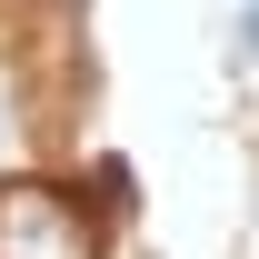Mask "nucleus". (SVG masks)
Here are the masks:
<instances>
[{
  "instance_id": "3",
  "label": "nucleus",
  "mask_w": 259,
  "mask_h": 259,
  "mask_svg": "<svg viewBox=\"0 0 259 259\" xmlns=\"http://www.w3.org/2000/svg\"><path fill=\"white\" fill-rule=\"evenodd\" d=\"M0 150H10V90H0Z\"/></svg>"
},
{
  "instance_id": "1",
  "label": "nucleus",
  "mask_w": 259,
  "mask_h": 259,
  "mask_svg": "<svg viewBox=\"0 0 259 259\" xmlns=\"http://www.w3.org/2000/svg\"><path fill=\"white\" fill-rule=\"evenodd\" d=\"M0 259H100L90 209H80L70 190L10 180V190H0Z\"/></svg>"
},
{
  "instance_id": "2",
  "label": "nucleus",
  "mask_w": 259,
  "mask_h": 259,
  "mask_svg": "<svg viewBox=\"0 0 259 259\" xmlns=\"http://www.w3.org/2000/svg\"><path fill=\"white\" fill-rule=\"evenodd\" d=\"M239 50H249V60H259V0H249V10H239Z\"/></svg>"
}]
</instances>
